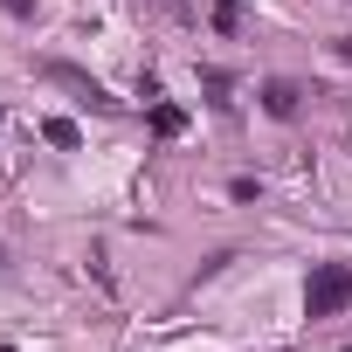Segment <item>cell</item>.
<instances>
[{"label":"cell","mask_w":352,"mask_h":352,"mask_svg":"<svg viewBox=\"0 0 352 352\" xmlns=\"http://www.w3.org/2000/svg\"><path fill=\"white\" fill-rule=\"evenodd\" d=\"M352 304V270L345 263H324L318 276H311V290H304V311L311 318H331V311H345Z\"/></svg>","instance_id":"cell-1"},{"label":"cell","mask_w":352,"mask_h":352,"mask_svg":"<svg viewBox=\"0 0 352 352\" xmlns=\"http://www.w3.org/2000/svg\"><path fill=\"white\" fill-rule=\"evenodd\" d=\"M49 76H56V83H69V90H76V97H90V104H97V111H118V97H104V90H97V83H90V76H83V69H69V63H49Z\"/></svg>","instance_id":"cell-2"},{"label":"cell","mask_w":352,"mask_h":352,"mask_svg":"<svg viewBox=\"0 0 352 352\" xmlns=\"http://www.w3.org/2000/svg\"><path fill=\"white\" fill-rule=\"evenodd\" d=\"M297 97H304L297 83H270V90H263V104H270V118H290V111H297Z\"/></svg>","instance_id":"cell-3"},{"label":"cell","mask_w":352,"mask_h":352,"mask_svg":"<svg viewBox=\"0 0 352 352\" xmlns=\"http://www.w3.org/2000/svg\"><path fill=\"white\" fill-rule=\"evenodd\" d=\"M42 131H49V145H83V131H76V124H69V118H49V124H42Z\"/></svg>","instance_id":"cell-4"},{"label":"cell","mask_w":352,"mask_h":352,"mask_svg":"<svg viewBox=\"0 0 352 352\" xmlns=\"http://www.w3.org/2000/svg\"><path fill=\"white\" fill-rule=\"evenodd\" d=\"M180 124H187V118H180V111H173V104H159V111H152V131H166V138H173V131H180Z\"/></svg>","instance_id":"cell-5"},{"label":"cell","mask_w":352,"mask_h":352,"mask_svg":"<svg viewBox=\"0 0 352 352\" xmlns=\"http://www.w3.org/2000/svg\"><path fill=\"white\" fill-rule=\"evenodd\" d=\"M8 14H35V0H8Z\"/></svg>","instance_id":"cell-6"},{"label":"cell","mask_w":352,"mask_h":352,"mask_svg":"<svg viewBox=\"0 0 352 352\" xmlns=\"http://www.w3.org/2000/svg\"><path fill=\"white\" fill-rule=\"evenodd\" d=\"M0 131H8V111H0ZM0 173H8V152H0Z\"/></svg>","instance_id":"cell-7"},{"label":"cell","mask_w":352,"mask_h":352,"mask_svg":"<svg viewBox=\"0 0 352 352\" xmlns=\"http://www.w3.org/2000/svg\"><path fill=\"white\" fill-rule=\"evenodd\" d=\"M0 270H8V256H0Z\"/></svg>","instance_id":"cell-8"},{"label":"cell","mask_w":352,"mask_h":352,"mask_svg":"<svg viewBox=\"0 0 352 352\" xmlns=\"http://www.w3.org/2000/svg\"><path fill=\"white\" fill-rule=\"evenodd\" d=\"M0 352H14V345H0Z\"/></svg>","instance_id":"cell-9"}]
</instances>
